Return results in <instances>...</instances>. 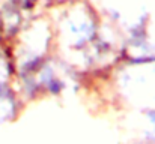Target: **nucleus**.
<instances>
[{"label":"nucleus","instance_id":"1","mask_svg":"<svg viewBox=\"0 0 155 144\" xmlns=\"http://www.w3.org/2000/svg\"><path fill=\"white\" fill-rule=\"evenodd\" d=\"M57 12L53 15L54 53L71 65L101 35V20L87 0H68L51 6Z\"/></svg>","mask_w":155,"mask_h":144},{"label":"nucleus","instance_id":"2","mask_svg":"<svg viewBox=\"0 0 155 144\" xmlns=\"http://www.w3.org/2000/svg\"><path fill=\"white\" fill-rule=\"evenodd\" d=\"M116 66V80L127 98L148 101L155 108V60H120Z\"/></svg>","mask_w":155,"mask_h":144},{"label":"nucleus","instance_id":"3","mask_svg":"<svg viewBox=\"0 0 155 144\" xmlns=\"http://www.w3.org/2000/svg\"><path fill=\"white\" fill-rule=\"evenodd\" d=\"M15 77V66L8 44L0 41V83H11Z\"/></svg>","mask_w":155,"mask_h":144},{"label":"nucleus","instance_id":"4","mask_svg":"<svg viewBox=\"0 0 155 144\" xmlns=\"http://www.w3.org/2000/svg\"><path fill=\"white\" fill-rule=\"evenodd\" d=\"M65 2H68V0H39V3H42V5H45L48 8L56 6V5H60V3H65Z\"/></svg>","mask_w":155,"mask_h":144},{"label":"nucleus","instance_id":"5","mask_svg":"<svg viewBox=\"0 0 155 144\" xmlns=\"http://www.w3.org/2000/svg\"><path fill=\"white\" fill-rule=\"evenodd\" d=\"M148 119H149V123H151V126H152V132H154V135H155V108H152V110L149 111Z\"/></svg>","mask_w":155,"mask_h":144},{"label":"nucleus","instance_id":"6","mask_svg":"<svg viewBox=\"0 0 155 144\" xmlns=\"http://www.w3.org/2000/svg\"><path fill=\"white\" fill-rule=\"evenodd\" d=\"M0 41H2V39H0Z\"/></svg>","mask_w":155,"mask_h":144}]
</instances>
